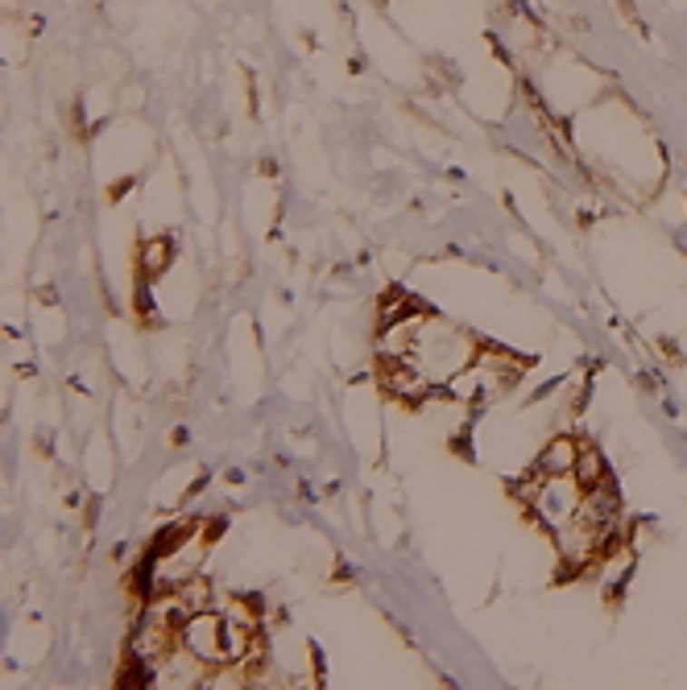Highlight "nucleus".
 <instances>
[{
	"mask_svg": "<svg viewBox=\"0 0 687 690\" xmlns=\"http://www.w3.org/2000/svg\"><path fill=\"white\" fill-rule=\"evenodd\" d=\"M179 641L187 645V653L203 666L228 662V653H224V616L191 612L187 620H182V628H179Z\"/></svg>",
	"mask_w": 687,
	"mask_h": 690,
	"instance_id": "obj_1",
	"label": "nucleus"
},
{
	"mask_svg": "<svg viewBox=\"0 0 687 690\" xmlns=\"http://www.w3.org/2000/svg\"><path fill=\"white\" fill-rule=\"evenodd\" d=\"M575 459H580V447H575L572 439H555L551 447H546V455L538 459V467H543L546 476H572Z\"/></svg>",
	"mask_w": 687,
	"mask_h": 690,
	"instance_id": "obj_2",
	"label": "nucleus"
},
{
	"mask_svg": "<svg viewBox=\"0 0 687 690\" xmlns=\"http://www.w3.org/2000/svg\"><path fill=\"white\" fill-rule=\"evenodd\" d=\"M572 480H580L584 492H588V488H596V484H604V463H601V455H596L593 447H580V459H575Z\"/></svg>",
	"mask_w": 687,
	"mask_h": 690,
	"instance_id": "obj_3",
	"label": "nucleus"
},
{
	"mask_svg": "<svg viewBox=\"0 0 687 690\" xmlns=\"http://www.w3.org/2000/svg\"><path fill=\"white\" fill-rule=\"evenodd\" d=\"M166 261H170V244H166V240L145 244V257H142V265H145V269H150V273H158Z\"/></svg>",
	"mask_w": 687,
	"mask_h": 690,
	"instance_id": "obj_4",
	"label": "nucleus"
}]
</instances>
